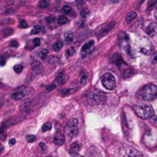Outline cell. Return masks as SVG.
<instances>
[{
	"mask_svg": "<svg viewBox=\"0 0 157 157\" xmlns=\"http://www.w3.org/2000/svg\"><path fill=\"white\" fill-rule=\"evenodd\" d=\"M139 96L141 99L152 101L156 98L157 87L154 83H148L139 90Z\"/></svg>",
	"mask_w": 157,
	"mask_h": 157,
	"instance_id": "cell-1",
	"label": "cell"
},
{
	"mask_svg": "<svg viewBox=\"0 0 157 157\" xmlns=\"http://www.w3.org/2000/svg\"><path fill=\"white\" fill-rule=\"evenodd\" d=\"M133 110L139 117L143 119H150L155 115L153 108L147 105H135L133 106Z\"/></svg>",
	"mask_w": 157,
	"mask_h": 157,
	"instance_id": "cell-2",
	"label": "cell"
},
{
	"mask_svg": "<svg viewBox=\"0 0 157 157\" xmlns=\"http://www.w3.org/2000/svg\"><path fill=\"white\" fill-rule=\"evenodd\" d=\"M64 130L68 138L72 139L76 137L78 133V119L75 118L70 119L66 124Z\"/></svg>",
	"mask_w": 157,
	"mask_h": 157,
	"instance_id": "cell-3",
	"label": "cell"
},
{
	"mask_svg": "<svg viewBox=\"0 0 157 157\" xmlns=\"http://www.w3.org/2000/svg\"><path fill=\"white\" fill-rule=\"evenodd\" d=\"M101 82L103 87H105L106 90H112L116 87V80H115L114 76L110 73H106L102 76Z\"/></svg>",
	"mask_w": 157,
	"mask_h": 157,
	"instance_id": "cell-4",
	"label": "cell"
},
{
	"mask_svg": "<svg viewBox=\"0 0 157 157\" xmlns=\"http://www.w3.org/2000/svg\"><path fill=\"white\" fill-rule=\"evenodd\" d=\"M115 25H116V21H111V22L108 23V24H106V25H103L101 28V30H100V37H104L107 33L110 32V31L113 29V27L115 26Z\"/></svg>",
	"mask_w": 157,
	"mask_h": 157,
	"instance_id": "cell-5",
	"label": "cell"
},
{
	"mask_svg": "<svg viewBox=\"0 0 157 157\" xmlns=\"http://www.w3.org/2000/svg\"><path fill=\"white\" fill-rule=\"evenodd\" d=\"M110 61H111V63H113V64L117 65L119 67H121L123 64H125V65L126 64V63L124 62V61H123V59L122 58L121 55L117 54V53L113 54V56H112L111 58H110Z\"/></svg>",
	"mask_w": 157,
	"mask_h": 157,
	"instance_id": "cell-6",
	"label": "cell"
},
{
	"mask_svg": "<svg viewBox=\"0 0 157 157\" xmlns=\"http://www.w3.org/2000/svg\"><path fill=\"white\" fill-rule=\"evenodd\" d=\"M28 89H25V90H18V91L15 92L11 94V98L14 100H20L25 97V96L28 94Z\"/></svg>",
	"mask_w": 157,
	"mask_h": 157,
	"instance_id": "cell-7",
	"label": "cell"
},
{
	"mask_svg": "<svg viewBox=\"0 0 157 157\" xmlns=\"http://www.w3.org/2000/svg\"><path fill=\"white\" fill-rule=\"evenodd\" d=\"M92 100H93V103H96V104H100V103L105 102V100H106V96L103 93L96 92L92 96Z\"/></svg>",
	"mask_w": 157,
	"mask_h": 157,
	"instance_id": "cell-8",
	"label": "cell"
},
{
	"mask_svg": "<svg viewBox=\"0 0 157 157\" xmlns=\"http://www.w3.org/2000/svg\"><path fill=\"white\" fill-rule=\"evenodd\" d=\"M64 140H65V137H64V134H62L61 132L55 133L54 137H53V142L57 146H61V145H63L64 142Z\"/></svg>",
	"mask_w": 157,
	"mask_h": 157,
	"instance_id": "cell-9",
	"label": "cell"
},
{
	"mask_svg": "<svg viewBox=\"0 0 157 157\" xmlns=\"http://www.w3.org/2000/svg\"><path fill=\"white\" fill-rule=\"evenodd\" d=\"M146 34H149L151 37H153L156 34V26H155V24L153 22H151L146 28Z\"/></svg>",
	"mask_w": 157,
	"mask_h": 157,
	"instance_id": "cell-10",
	"label": "cell"
},
{
	"mask_svg": "<svg viewBox=\"0 0 157 157\" xmlns=\"http://www.w3.org/2000/svg\"><path fill=\"white\" fill-rule=\"evenodd\" d=\"M126 157H142V154L135 149L134 148H129L127 151H126Z\"/></svg>",
	"mask_w": 157,
	"mask_h": 157,
	"instance_id": "cell-11",
	"label": "cell"
},
{
	"mask_svg": "<svg viewBox=\"0 0 157 157\" xmlns=\"http://www.w3.org/2000/svg\"><path fill=\"white\" fill-rule=\"evenodd\" d=\"M80 148L77 142H73V143L70 145V153L72 156H77V154H78L79 151H80Z\"/></svg>",
	"mask_w": 157,
	"mask_h": 157,
	"instance_id": "cell-12",
	"label": "cell"
},
{
	"mask_svg": "<svg viewBox=\"0 0 157 157\" xmlns=\"http://www.w3.org/2000/svg\"><path fill=\"white\" fill-rule=\"evenodd\" d=\"M93 44H94V41H90L86 42L85 44H83V47H82L81 48V54H87V53L90 51V48L93 47Z\"/></svg>",
	"mask_w": 157,
	"mask_h": 157,
	"instance_id": "cell-13",
	"label": "cell"
},
{
	"mask_svg": "<svg viewBox=\"0 0 157 157\" xmlns=\"http://www.w3.org/2000/svg\"><path fill=\"white\" fill-rule=\"evenodd\" d=\"M30 104H31V101L28 99H26V100H22V102L20 104V110L23 112L25 111H28L30 109Z\"/></svg>",
	"mask_w": 157,
	"mask_h": 157,
	"instance_id": "cell-14",
	"label": "cell"
},
{
	"mask_svg": "<svg viewBox=\"0 0 157 157\" xmlns=\"http://www.w3.org/2000/svg\"><path fill=\"white\" fill-rule=\"evenodd\" d=\"M41 68H42V65L41 63L38 61L35 60L32 62V70L33 71L35 72L36 74H40L41 72Z\"/></svg>",
	"mask_w": 157,
	"mask_h": 157,
	"instance_id": "cell-15",
	"label": "cell"
},
{
	"mask_svg": "<svg viewBox=\"0 0 157 157\" xmlns=\"http://www.w3.org/2000/svg\"><path fill=\"white\" fill-rule=\"evenodd\" d=\"M136 17H137V14H136V12H135V11H130V12H129V13L126 15V18H125V20H126V23L129 24V23H130L131 21H133Z\"/></svg>",
	"mask_w": 157,
	"mask_h": 157,
	"instance_id": "cell-16",
	"label": "cell"
},
{
	"mask_svg": "<svg viewBox=\"0 0 157 157\" xmlns=\"http://www.w3.org/2000/svg\"><path fill=\"white\" fill-rule=\"evenodd\" d=\"M64 39H65V41L67 42V44H70L71 43H73L74 39V33L72 32H67L66 33L65 35H64Z\"/></svg>",
	"mask_w": 157,
	"mask_h": 157,
	"instance_id": "cell-17",
	"label": "cell"
},
{
	"mask_svg": "<svg viewBox=\"0 0 157 157\" xmlns=\"http://www.w3.org/2000/svg\"><path fill=\"white\" fill-rule=\"evenodd\" d=\"M133 75V70L132 69H126L124 70L123 74V77L124 79H128Z\"/></svg>",
	"mask_w": 157,
	"mask_h": 157,
	"instance_id": "cell-18",
	"label": "cell"
},
{
	"mask_svg": "<svg viewBox=\"0 0 157 157\" xmlns=\"http://www.w3.org/2000/svg\"><path fill=\"white\" fill-rule=\"evenodd\" d=\"M49 0H40L39 3H38V6L41 8H47L49 5Z\"/></svg>",
	"mask_w": 157,
	"mask_h": 157,
	"instance_id": "cell-19",
	"label": "cell"
},
{
	"mask_svg": "<svg viewBox=\"0 0 157 157\" xmlns=\"http://www.w3.org/2000/svg\"><path fill=\"white\" fill-rule=\"evenodd\" d=\"M67 21H68V19L65 15H61L57 19V22H58L59 25H64Z\"/></svg>",
	"mask_w": 157,
	"mask_h": 157,
	"instance_id": "cell-20",
	"label": "cell"
},
{
	"mask_svg": "<svg viewBox=\"0 0 157 157\" xmlns=\"http://www.w3.org/2000/svg\"><path fill=\"white\" fill-rule=\"evenodd\" d=\"M89 15H90V11H89L88 8H83V9L81 10V11H80V16L83 18H87Z\"/></svg>",
	"mask_w": 157,
	"mask_h": 157,
	"instance_id": "cell-21",
	"label": "cell"
},
{
	"mask_svg": "<svg viewBox=\"0 0 157 157\" xmlns=\"http://www.w3.org/2000/svg\"><path fill=\"white\" fill-rule=\"evenodd\" d=\"M63 47V43L61 42V41H57V42H55L54 44H53V48H54V51H57L59 50H61Z\"/></svg>",
	"mask_w": 157,
	"mask_h": 157,
	"instance_id": "cell-22",
	"label": "cell"
},
{
	"mask_svg": "<svg viewBox=\"0 0 157 157\" xmlns=\"http://www.w3.org/2000/svg\"><path fill=\"white\" fill-rule=\"evenodd\" d=\"M47 54H48V50L44 48V49H42L40 51L39 57H41V59H42V60H45L46 57H47Z\"/></svg>",
	"mask_w": 157,
	"mask_h": 157,
	"instance_id": "cell-23",
	"label": "cell"
},
{
	"mask_svg": "<svg viewBox=\"0 0 157 157\" xmlns=\"http://www.w3.org/2000/svg\"><path fill=\"white\" fill-rule=\"evenodd\" d=\"M55 82L57 85H59V86L62 85L63 83H64V77H63V76L62 75L57 76L55 79Z\"/></svg>",
	"mask_w": 157,
	"mask_h": 157,
	"instance_id": "cell-24",
	"label": "cell"
},
{
	"mask_svg": "<svg viewBox=\"0 0 157 157\" xmlns=\"http://www.w3.org/2000/svg\"><path fill=\"white\" fill-rule=\"evenodd\" d=\"M51 124L50 123H44V124L42 126V128H41L42 132H47V131H49L51 130Z\"/></svg>",
	"mask_w": 157,
	"mask_h": 157,
	"instance_id": "cell-25",
	"label": "cell"
},
{
	"mask_svg": "<svg viewBox=\"0 0 157 157\" xmlns=\"http://www.w3.org/2000/svg\"><path fill=\"white\" fill-rule=\"evenodd\" d=\"M58 61H59V58L57 57V56H51V57H49V59H48V62L51 64H56V63H57Z\"/></svg>",
	"mask_w": 157,
	"mask_h": 157,
	"instance_id": "cell-26",
	"label": "cell"
},
{
	"mask_svg": "<svg viewBox=\"0 0 157 157\" xmlns=\"http://www.w3.org/2000/svg\"><path fill=\"white\" fill-rule=\"evenodd\" d=\"M72 11V8L70 6V5H65L63 6L62 8V11L64 12V14H70V11Z\"/></svg>",
	"mask_w": 157,
	"mask_h": 157,
	"instance_id": "cell-27",
	"label": "cell"
},
{
	"mask_svg": "<svg viewBox=\"0 0 157 157\" xmlns=\"http://www.w3.org/2000/svg\"><path fill=\"white\" fill-rule=\"evenodd\" d=\"M13 70L15 72H16V73L19 74V73H21V72L22 71L23 66L21 65V64H16V65L14 66Z\"/></svg>",
	"mask_w": 157,
	"mask_h": 157,
	"instance_id": "cell-28",
	"label": "cell"
},
{
	"mask_svg": "<svg viewBox=\"0 0 157 157\" xmlns=\"http://www.w3.org/2000/svg\"><path fill=\"white\" fill-rule=\"evenodd\" d=\"M41 26H39V25H35L31 31V33L32 34H38V33H39L40 31H41Z\"/></svg>",
	"mask_w": 157,
	"mask_h": 157,
	"instance_id": "cell-29",
	"label": "cell"
},
{
	"mask_svg": "<svg viewBox=\"0 0 157 157\" xmlns=\"http://www.w3.org/2000/svg\"><path fill=\"white\" fill-rule=\"evenodd\" d=\"M75 53H76V51H75V49H74V47H69L68 49L67 50V54L68 56H70V57H71V56H74V54H75Z\"/></svg>",
	"mask_w": 157,
	"mask_h": 157,
	"instance_id": "cell-30",
	"label": "cell"
},
{
	"mask_svg": "<svg viewBox=\"0 0 157 157\" xmlns=\"http://www.w3.org/2000/svg\"><path fill=\"white\" fill-rule=\"evenodd\" d=\"M74 90H71V89H66V90H61V95L63 96H67V95H69L70 93H73Z\"/></svg>",
	"mask_w": 157,
	"mask_h": 157,
	"instance_id": "cell-31",
	"label": "cell"
},
{
	"mask_svg": "<svg viewBox=\"0 0 157 157\" xmlns=\"http://www.w3.org/2000/svg\"><path fill=\"white\" fill-rule=\"evenodd\" d=\"M56 87H57V86L55 85V83H51L46 87V90H48V91H52V90H55Z\"/></svg>",
	"mask_w": 157,
	"mask_h": 157,
	"instance_id": "cell-32",
	"label": "cell"
},
{
	"mask_svg": "<svg viewBox=\"0 0 157 157\" xmlns=\"http://www.w3.org/2000/svg\"><path fill=\"white\" fill-rule=\"evenodd\" d=\"M87 74L86 73H83L81 76V78H80V82H81L82 84H85L86 82H87Z\"/></svg>",
	"mask_w": 157,
	"mask_h": 157,
	"instance_id": "cell-33",
	"label": "cell"
},
{
	"mask_svg": "<svg viewBox=\"0 0 157 157\" xmlns=\"http://www.w3.org/2000/svg\"><path fill=\"white\" fill-rule=\"evenodd\" d=\"M156 1L157 0H149V2H148V4H147L148 8H152V7L155 5Z\"/></svg>",
	"mask_w": 157,
	"mask_h": 157,
	"instance_id": "cell-34",
	"label": "cell"
},
{
	"mask_svg": "<svg viewBox=\"0 0 157 157\" xmlns=\"http://www.w3.org/2000/svg\"><path fill=\"white\" fill-rule=\"evenodd\" d=\"M26 139L28 142H34V141H35L36 137L34 135H28V136H27Z\"/></svg>",
	"mask_w": 157,
	"mask_h": 157,
	"instance_id": "cell-35",
	"label": "cell"
},
{
	"mask_svg": "<svg viewBox=\"0 0 157 157\" xmlns=\"http://www.w3.org/2000/svg\"><path fill=\"white\" fill-rule=\"evenodd\" d=\"M19 27L21 28H28V24H27L26 21H25V20H21L19 23Z\"/></svg>",
	"mask_w": 157,
	"mask_h": 157,
	"instance_id": "cell-36",
	"label": "cell"
},
{
	"mask_svg": "<svg viewBox=\"0 0 157 157\" xmlns=\"http://www.w3.org/2000/svg\"><path fill=\"white\" fill-rule=\"evenodd\" d=\"M13 32V31H12V29L11 28H8V29H5L3 31V34L5 37H7V36H8L9 34H11V33Z\"/></svg>",
	"mask_w": 157,
	"mask_h": 157,
	"instance_id": "cell-37",
	"label": "cell"
},
{
	"mask_svg": "<svg viewBox=\"0 0 157 157\" xmlns=\"http://www.w3.org/2000/svg\"><path fill=\"white\" fill-rule=\"evenodd\" d=\"M33 44H34V47H38L41 44V41H40L39 38H34L33 40Z\"/></svg>",
	"mask_w": 157,
	"mask_h": 157,
	"instance_id": "cell-38",
	"label": "cell"
},
{
	"mask_svg": "<svg viewBox=\"0 0 157 157\" xmlns=\"http://www.w3.org/2000/svg\"><path fill=\"white\" fill-rule=\"evenodd\" d=\"M54 20H55V17L54 16H49V17H47V18H46V21H47V23H52L54 22Z\"/></svg>",
	"mask_w": 157,
	"mask_h": 157,
	"instance_id": "cell-39",
	"label": "cell"
},
{
	"mask_svg": "<svg viewBox=\"0 0 157 157\" xmlns=\"http://www.w3.org/2000/svg\"><path fill=\"white\" fill-rule=\"evenodd\" d=\"M10 45L13 47H18V41H15V40H12V41L10 42Z\"/></svg>",
	"mask_w": 157,
	"mask_h": 157,
	"instance_id": "cell-40",
	"label": "cell"
},
{
	"mask_svg": "<svg viewBox=\"0 0 157 157\" xmlns=\"http://www.w3.org/2000/svg\"><path fill=\"white\" fill-rule=\"evenodd\" d=\"M6 139V135L5 134V132H0V140L4 141Z\"/></svg>",
	"mask_w": 157,
	"mask_h": 157,
	"instance_id": "cell-41",
	"label": "cell"
},
{
	"mask_svg": "<svg viewBox=\"0 0 157 157\" xmlns=\"http://www.w3.org/2000/svg\"><path fill=\"white\" fill-rule=\"evenodd\" d=\"M39 146L43 149V150H45V149H47V146H46V145L44 143V142H40Z\"/></svg>",
	"mask_w": 157,
	"mask_h": 157,
	"instance_id": "cell-42",
	"label": "cell"
},
{
	"mask_svg": "<svg viewBox=\"0 0 157 157\" xmlns=\"http://www.w3.org/2000/svg\"><path fill=\"white\" fill-rule=\"evenodd\" d=\"M15 142H16V139H11L9 140V142H8V143H9V145H11V146H14V145L15 144Z\"/></svg>",
	"mask_w": 157,
	"mask_h": 157,
	"instance_id": "cell-43",
	"label": "cell"
},
{
	"mask_svg": "<svg viewBox=\"0 0 157 157\" xmlns=\"http://www.w3.org/2000/svg\"><path fill=\"white\" fill-rule=\"evenodd\" d=\"M5 64V59H0V66H4Z\"/></svg>",
	"mask_w": 157,
	"mask_h": 157,
	"instance_id": "cell-44",
	"label": "cell"
},
{
	"mask_svg": "<svg viewBox=\"0 0 157 157\" xmlns=\"http://www.w3.org/2000/svg\"><path fill=\"white\" fill-rule=\"evenodd\" d=\"M156 62H157V56H156V54H155V55L154 56L153 59H152V64H156Z\"/></svg>",
	"mask_w": 157,
	"mask_h": 157,
	"instance_id": "cell-45",
	"label": "cell"
},
{
	"mask_svg": "<svg viewBox=\"0 0 157 157\" xmlns=\"http://www.w3.org/2000/svg\"><path fill=\"white\" fill-rule=\"evenodd\" d=\"M86 2V0H77V4H83Z\"/></svg>",
	"mask_w": 157,
	"mask_h": 157,
	"instance_id": "cell-46",
	"label": "cell"
},
{
	"mask_svg": "<svg viewBox=\"0 0 157 157\" xmlns=\"http://www.w3.org/2000/svg\"><path fill=\"white\" fill-rule=\"evenodd\" d=\"M110 2L113 4H116L118 2V0H110Z\"/></svg>",
	"mask_w": 157,
	"mask_h": 157,
	"instance_id": "cell-47",
	"label": "cell"
},
{
	"mask_svg": "<svg viewBox=\"0 0 157 157\" xmlns=\"http://www.w3.org/2000/svg\"><path fill=\"white\" fill-rule=\"evenodd\" d=\"M2 150V146H1V145H0V152H1V151Z\"/></svg>",
	"mask_w": 157,
	"mask_h": 157,
	"instance_id": "cell-48",
	"label": "cell"
},
{
	"mask_svg": "<svg viewBox=\"0 0 157 157\" xmlns=\"http://www.w3.org/2000/svg\"><path fill=\"white\" fill-rule=\"evenodd\" d=\"M80 157H83V156H80Z\"/></svg>",
	"mask_w": 157,
	"mask_h": 157,
	"instance_id": "cell-49",
	"label": "cell"
}]
</instances>
